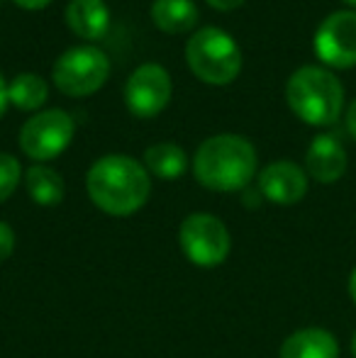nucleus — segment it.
I'll return each mask as SVG.
<instances>
[{"label": "nucleus", "mask_w": 356, "mask_h": 358, "mask_svg": "<svg viewBox=\"0 0 356 358\" xmlns=\"http://www.w3.org/2000/svg\"><path fill=\"white\" fill-rule=\"evenodd\" d=\"M88 198L98 210L113 217H127L144 208L152 193L149 171L122 154L98 159L86 178Z\"/></svg>", "instance_id": "f257e3e1"}, {"label": "nucleus", "mask_w": 356, "mask_h": 358, "mask_svg": "<svg viewBox=\"0 0 356 358\" xmlns=\"http://www.w3.org/2000/svg\"><path fill=\"white\" fill-rule=\"evenodd\" d=\"M193 171L200 185L215 193L247 190L257 173V151L239 134H218L205 139L195 151Z\"/></svg>", "instance_id": "f03ea898"}, {"label": "nucleus", "mask_w": 356, "mask_h": 358, "mask_svg": "<svg viewBox=\"0 0 356 358\" xmlns=\"http://www.w3.org/2000/svg\"><path fill=\"white\" fill-rule=\"evenodd\" d=\"M288 108L305 124L329 127L344 110V85L329 69L300 66L285 85Z\"/></svg>", "instance_id": "7ed1b4c3"}, {"label": "nucleus", "mask_w": 356, "mask_h": 358, "mask_svg": "<svg viewBox=\"0 0 356 358\" xmlns=\"http://www.w3.org/2000/svg\"><path fill=\"white\" fill-rule=\"evenodd\" d=\"M188 69L210 85H227L242 71L237 42L220 27H203L185 44Z\"/></svg>", "instance_id": "20e7f679"}, {"label": "nucleus", "mask_w": 356, "mask_h": 358, "mask_svg": "<svg viewBox=\"0 0 356 358\" xmlns=\"http://www.w3.org/2000/svg\"><path fill=\"white\" fill-rule=\"evenodd\" d=\"M178 241L185 259L200 268H215L225 264L232 251V236L220 217L195 213L183 220L178 229Z\"/></svg>", "instance_id": "39448f33"}, {"label": "nucleus", "mask_w": 356, "mask_h": 358, "mask_svg": "<svg viewBox=\"0 0 356 358\" xmlns=\"http://www.w3.org/2000/svg\"><path fill=\"white\" fill-rule=\"evenodd\" d=\"M52 76L64 95L86 98L103 88L110 76V62L95 47H73L57 59Z\"/></svg>", "instance_id": "423d86ee"}, {"label": "nucleus", "mask_w": 356, "mask_h": 358, "mask_svg": "<svg viewBox=\"0 0 356 358\" xmlns=\"http://www.w3.org/2000/svg\"><path fill=\"white\" fill-rule=\"evenodd\" d=\"M76 124L64 110H44L29 117L20 129V149L34 161L57 159L71 144Z\"/></svg>", "instance_id": "0eeeda50"}, {"label": "nucleus", "mask_w": 356, "mask_h": 358, "mask_svg": "<svg viewBox=\"0 0 356 358\" xmlns=\"http://www.w3.org/2000/svg\"><path fill=\"white\" fill-rule=\"evenodd\" d=\"M315 54L329 69L356 66V10L327 15L315 32Z\"/></svg>", "instance_id": "6e6552de"}, {"label": "nucleus", "mask_w": 356, "mask_h": 358, "mask_svg": "<svg viewBox=\"0 0 356 358\" xmlns=\"http://www.w3.org/2000/svg\"><path fill=\"white\" fill-rule=\"evenodd\" d=\"M173 93L171 76L159 64H142L124 85V103L134 117H157Z\"/></svg>", "instance_id": "1a4fd4ad"}, {"label": "nucleus", "mask_w": 356, "mask_h": 358, "mask_svg": "<svg viewBox=\"0 0 356 358\" xmlns=\"http://www.w3.org/2000/svg\"><path fill=\"white\" fill-rule=\"evenodd\" d=\"M259 193L273 205H295L308 193V173L293 161H273L259 173Z\"/></svg>", "instance_id": "9d476101"}, {"label": "nucleus", "mask_w": 356, "mask_h": 358, "mask_svg": "<svg viewBox=\"0 0 356 358\" xmlns=\"http://www.w3.org/2000/svg\"><path fill=\"white\" fill-rule=\"evenodd\" d=\"M305 173L322 185H332L347 173V151L334 134H318L305 154Z\"/></svg>", "instance_id": "9b49d317"}, {"label": "nucleus", "mask_w": 356, "mask_h": 358, "mask_svg": "<svg viewBox=\"0 0 356 358\" xmlns=\"http://www.w3.org/2000/svg\"><path fill=\"white\" fill-rule=\"evenodd\" d=\"M278 358H339V341L329 329L305 327L285 336Z\"/></svg>", "instance_id": "f8f14e48"}, {"label": "nucleus", "mask_w": 356, "mask_h": 358, "mask_svg": "<svg viewBox=\"0 0 356 358\" xmlns=\"http://www.w3.org/2000/svg\"><path fill=\"white\" fill-rule=\"evenodd\" d=\"M66 22L81 39H100L110 29V10L103 0H69Z\"/></svg>", "instance_id": "ddd939ff"}, {"label": "nucleus", "mask_w": 356, "mask_h": 358, "mask_svg": "<svg viewBox=\"0 0 356 358\" xmlns=\"http://www.w3.org/2000/svg\"><path fill=\"white\" fill-rule=\"evenodd\" d=\"M152 20L162 32L180 34L198 22V8L193 0H154Z\"/></svg>", "instance_id": "4468645a"}, {"label": "nucleus", "mask_w": 356, "mask_h": 358, "mask_svg": "<svg viewBox=\"0 0 356 358\" xmlns=\"http://www.w3.org/2000/svg\"><path fill=\"white\" fill-rule=\"evenodd\" d=\"M144 169L157 176V178L173 180L185 173V169H188V156H185V151L180 149L178 144H171V142L154 144L144 151Z\"/></svg>", "instance_id": "2eb2a0df"}, {"label": "nucleus", "mask_w": 356, "mask_h": 358, "mask_svg": "<svg viewBox=\"0 0 356 358\" xmlns=\"http://www.w3.org/2000/svg\"><path fill=\"white\" fill-rule=\"evenodd\" d=\"M24 183H27V193L32 198V203L42 205V208H52L64 200V178L49 166H32L24 176Z\"/></svg>", "instance_id": "dca6fc26"}, {"label": "nucleus", "mask_w": 356, "mask_h": 358, "mask_svg": "<svg viewBox=\"0 0 356 358\" xmlns=\"http://www.w3.org/2000/svg\"><path fill=\"white\" fill-rule=\"evenodd\" d=\"M49 88L44 83V78H39L37 73H20L13 78V83L8 85V98L15 108L20 110H39L47 103Z\"/></svg>", "instance_id": "f3484780"}, {"label": "nucleus", "mask_w": 356, "mask_h": 358, "mask_svg": "<svg viewBox=\"0 0 356 358\" xmlns=\"http://www.w3.org/2000/svg\"><path fill=\"white\" fill-rule=\"evenodd\" d=\"M20 176H22L20 161L10 154H0V203H5L15 193V188L20 183Z\"/></svg>", "instance_id": "a211bd4d"}, {"label": "nucleus", "mask_w": 356, "mask_h": 358, "mask_svg": "<svg viewBox=\"0 0 356 358\" xmlns=\"http://www.w3.org/2000/svg\"><path fill=\"white\" fill-rule=\"evenodd\" d=\"M13 251H15V231L8 222H0V264H5L13 256Z\"/></svg>", "instance_id": "6ab92c4d"}, {"label": "nucleus", "mask_w": 356, "mask_h": 358, "mask_svg": "<svg viewBox=\"0 0 356 358\" xmlns=\"http://www.w3.org/2000/svg\"><path fill=\"white\" fill-rule=\"evenodd\" d=\"M205 3L215 10H234V8H239L244 0H205Z\"/></svg>", "instance_id": "aec40b11"}, {"label": "nucleus", "mask_w": 356, "mask_h": 358, "mask_svg": "<svg viewBox=\"0 0 356 358\" xmlns=\"http://www.w3.org/2000/svg\"><path fill=\"white\" fill-rule=\"evenodd\" d=\"M347 132L352 134V139L356 142V100H352V105L347 110Z\"/></svg>", "instance_id": "412c9836"}, {"label": "nucleus", "mask_w": 356, "mask_h": 358, "mask_svg": "<svg viewBox=\"0 0 356 358\" xmlns=\"http://www.w3.org/2000/svg\"><path fill=\"white\" fill-rule=\"evenodd\" d=\"M13 3H17L20 8H24V10H42V8H47L52 0H13Z\"/></svg>", "instance_id": "4be33fe9"}, {"label": "nucleus", "mask_w": 356, "mask_h": 358, "mask_svg": "<svg viewBox=\"0 0 356 358\" xmlns=\"http://www.w3.org/2000/svg\"><path fill=\"white\" fill-rule=\"evenodd\" d=\"M10 98H8V85H5L3 76H0V117L5 115V108H8Z\"/></svg>", "instance_id": "5701e85b"}, {"label": "nucleus", "mask_w": 356, "mask_h": 358, "mask_svg": "<svg viewBox=\"0 0 356 358\" xmlns=\"http://www.w3.org/2000/svg\"><path fill=\"white\" fill-rule=\"evenodd\" d=\"M259 198H264L262 193H249V190H244V205H247V208H259Z\"/></svg>", "instance_id": "b1692460"}, {"label": "nucleus", "mask_w": 356, "mask_h": 358, "mask_svg": "<svg viewBox=\"0 0 356 358\" xmlns=\"http://www.w3.org/2000/svg\"><path fill=\"white\" fill-rule=\"evenodd\" d=\"M347 290H349V297H352V302H354V307H356V266L352 268V273H349Z\"/></svg>", "instance_id": "393cba45"}, {"label": "nucleus", "mask_w": 356, "mask_h": 358, "mask_svg": "<svg viewBox=\"0 0 356 358\" xmlns=\"http://www.w3.org/2000/svg\"><path fill=\"white\" fill-rule=\"evenodd\" d=\"M349 349H352V356L356 358V329H354V334H352V341H349Z\"/></svg>", "instance_id": "a878e982"}, {"label": "nucleus", "mask_w": 356, "mask_h": 358, "mask_svg": "<svg viewBox=\"0 0 356 358\" xmlns=\"http://www.w3.org/2000/svg\"><path fill=\"white\" fill-rule=\"evenodd\" d=\"M347 5H352V8H356V0H344Z\"/></svg>", "instance_id": "bb28decb"}]
</instances>
